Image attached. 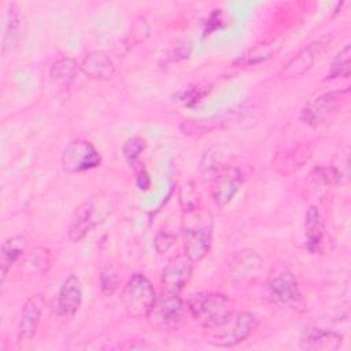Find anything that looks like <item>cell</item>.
<instances>
[{
  "mask_svg": "<svg viewBox=\"0 0 351 351\" xmlns=\"http://www.w3.org/2000/svg\"><path fill=\"white\" fill-rule=\"evenodd\" d=\"M184 254L192 261H202L213 243V215L199 206L184 211Z\"/></svg>",
  "mask_w": 351,
  "mask_h": 351,
  "instance_id": "obj_1",
  "label": "cell"
},
{
  "mask_svg": "<svg viewBox=\"0 0 351 351\" xmlns=\"http://www.w3.org/2000/svg\"><path fill=\"white\" fill-rule=\"evenodd\" d=\"M188 310L191 315L204 328L219 329L232 317L229 300L225 295L214 292H196L188 299Z\"/></svg>",
  "mask_w": 351,
  "mask_h": 351,
  "instance_id": "obj_2",
  "label": "cell"
},
{
  "mask_svg": "<svg viewBox=\"0 0 351 351\" xmlns=\"http://www.w3.org/2000/svg\"><path fill=\"white\" fill-rule=\"evenodd\" d=\"M155 289L151 281L140 274L134 273L128 280L123 291H122V304L126 313L133 318H147L154 300H155Z\"/></svg>",
  "mask_w": 351,
  "mask_h": 351,
  "instance_id": "obj_3",
  "label": "cell"
},
{
  "mask_svg": "<svg viewBox=\"0 0 351 351\" xmlns=\"http://www.w3.org/2000/svg\"><path fill=\"white\" fill-rule=\"evenodd\" d=\"M185 318V306L176 292L163 291L155 298L147 315L148 322L159 330H171L178 328Z\"/></svg>",
  "mask_w": 351,
  "mask_h": 351,
  "instance_id": "obj_4",
  "label": "cell"
},
{
  "mask_svg": "<svg viewBox=\"0 0 351 351\" xmlns=\"http://www.w3.org/2000/svg\"><path fill=\"white\" fill-rule=\"evenodd\" d=\"M267 287L273 299L280 304L292 308L303 304L299 284L292 271L285 266H278L270 273Z\"/></svg>",
  "mask_w": 351,
  "mask_h": 351,
  "instance_id": "obj_5",
  "label": "cell"
},
{
  "mask_svg": "<svg viewBox=\"0 0 351 351\" xmlns=\"http://www.w3.org/2000/svg\"><path fill=\"white\" fill-rule=\"evenodd\" d=\"M62 167L67 173H81L97 167L101 156L97 149L85 140H74L62 151Z\"/></svg>",
  "mask_w": 351,
  "mask_h": 351,
  "instance_id": "obj_6",
  "label": "cell"
},
{
  "mask_svg": "<svg viewBox=\"0 0 351 351\" xmlns=\"http://www.w3.org/2000/svg\"><path fill=\"white\" fill-rule=\"evenodd\" d=\"M232 318L219 329H215L214 340H210L217 347H233L244 341L256 328V318L251 313H240L236 315L233 324Z\"/></svg>",
  "mask_w": 351,
  "mask_h": 351,
  "instance_id": "obj_7",
  "label": "cell"
},
{
  "mask_svg": "<svg viewBox=\"0 0 351 351\" xmlns=\"http://www.w3.org/2000/svg\"><path fill=\"white\" fill-rule=\"evenodd\" d=\"M348 93V89L340 92H325L310 99L300 112V119L311 126L322 123L330 114L336 111L343 95Z\"/></svg>",
  "mask_w": 351,
  "mask_h": 351,
  "instance_id": "obj_8",
  "label": "cell"
},
{
  "mask_svg": "<svg viewBox=\"0 0 351 351\" xmlns=\"http://www.w3.org/2000/svg\"><path fill=\"white\" fill-rule=\"evenodd\" d=\"M244 182V174L240 169L228 166L221 170L213 181L211 196L217 206L223 207L236 196Z\"/></svg>",
  "mask_w": 351,
  "mask_h": 351,
  "instance_id": "obj_9",
  "label": "cell"
},
{
  "mask_svg": "<svg viewBox=\"0 0 351 351\" xmlns=\"http://www.w3.org/2000/svg\"><path fill=\"white\" fill-rule=\"evenodd\" d=\"M332 40H333L332 34H325V36L319 37L318 40L313 41L311 44H308L307 47H304L295 58L291 59V62L282 70V74L287 77L302 75L328 49Z\"/></svg>",
  "mask_w": 351,
  "mask_h": 351,
  "instance_id": "obj_10",
  "label": "cell"
},
{
  "mask_svg": "<svg viewBox=\"0 0 351 351\" xmlns=\"http://www.w3.org/2000/svg\"><path fill=\"white\" fill-rule=\"evenodd\" d=\"M192 277V261L184 254L169 261L160 274V282L166 291L178 293Z\"/></svg>",
  "mask_w": 351,
  "mask_h": 351,
  "instance_id": "obj_11",
  "label": "cell"
},
{
  "mask_svg": "<svg viewBox=\"0 0 351 351\" xmlns=\"http://www.w3.org/2000/svg\"><path fill=\"white\" fill-rule=\"evenodd\" d=\"M343 343V336L335 330L310 326L300 336L299 346L303 350L311 351H335Z\"/></svg>",
  "mask_w": 351,
  "mask_h": 351,
  "instance_id": "obj_12",
  "label": "cell"
},
{
  "mask_svg": "<svg viewBox=\"0 0 351 351\" xmlns=\"http://www.w3.org/2000/svg\"><path fill=\"white\" fill-rule=\"evenodd\" d=\"M82 303V288L80 278L70 274L62 284L58 293V313L62 317L71 318Z\"/></svg>",
  "mask_w": 351,
  "mask_h": 351,
  "instance_id": "obj_13",
  "label": "cell"
},
{
  "mask_svg": "<svg viewBox=\"0 0 351 351\" xmlns=\"http://www.w3.org/2000/svg\"><path fill=\"white\" fill-rule=\"evenodd\" d=\"M43 307H44V299L40 295L26 300V303L22 307L21 318L16 328L18 341H27L32 337H34Z\"/></svg>",
  "mask_w": 351,
  "mask_h": 351,
  "instance_id": "obj_14",
  "label": "cell"
},
{
  "mask_svg": "<svg viewBox=\"0 0 351 351\" xmlns=\"http://www.w3.org/2000/svg\"><path fill=\"white\" fill-rule=\"evenodd\" d=\"M82 73L92 80H110L115 73V66L111 56L106 51L89 52L81 63Z\"/></svg>",
  "mask_w": 351,
  "mask_h": 351,
  "instance_id": "obj_15",
  "label": "cell"
},
{
  "mask_svg": "<svg viewBox=\"0 0 351 351\" xmlns=\"http://www.w3.org/2000/svg\"><path fill=\"white\" fill-rule=\"evenodd\" d=\"M95 225V207L92 202H85L77 207L71 217L69 226V239L73 243L82 240L93 229Z\"/></svg>",
  "mask_w": 351,
  "mask_h": 351,
  "instance_id": "obj_16",
  "label": "cell"
},
{
  "mask_svg": "<svg viewBox=\"0 0 351 351\" xmlns=\"http://www.w3.org/2000/svg\"><path fill=\"white\" fill-rule=\"evenodd\" d=\"M282 45L281 38H276L271 41H265V43H258L248 49H245L237 59L233 60V66L236 67H244V66H251V64H258L262 63L267 59H270L274 53L280 51Z\"/></svg>",
  "mask_w": 351,
  "mask_h": 351,
  "instance_id": "obj_17",
  "label": "cell"
},
{
  "mask_svg": "<svg viewBox=\"0 0 351 351\" xmlns=\"http://www.w3.org/2000/svg\"><path fill=\"white\" fill-rule=\"evenodd\" d=\"M230 156V149L225 145H211L210 148H207L200 160V171L203 178H214L221 170L230 166L226 165Z\"/></svg>",
  "mask_w": 351,
  "mask_h": 351,
  "instance_id": "obj_18",
  "label": "cell"
},
{
  "mask_svg": "<svg viewBox=\"0 0 351 351\" xmlns=\"http://www.w3.org/2000/svg\"><path fill=\"white\" fill-rule=\"evenodd\" d=\"M304 228H306V247L310 252L319 251L324 239V221L319 210L315 206H310L306 211L304 217Z\"/></svg>",
  "mask_w": 351,
  "mask_h": 351,
  "instance_id": "obj_19",
  "label": "cell"
},
{
  "mask_svg": "<svg viewBox=\"0 0 351 351\" xmlns=\"http://www.w3.org/2000/svg\"><path fill=\"white\" fill-rule=\"evenodd\" d=\"M26 241L22 236H12L3 241L0 250V281L4 282L11 266L25 252Z\"/></svg>",
  "mask_w": 351,
  "mask_h": 351,
  "instance_id": "obj_20",
  "label": "cell"
},
{
  "mask_svg": "<svg viewBox=\"0 0 351 351\" xmlns=\"http://www.w3.org/2000/svg\"><path fill=\"white\" fill-rule=\"evenodd\" d=\"M21 14L18 7L12 3L8 4V8L5 10L4 14V25H3V44H1V51L3 53H7L11 51V48L16 44L19 38V32H21Z\"/></svg>",
  "mask_w": 351,
  "mask_h": 351,
  "instance_id": "obj_21",
  "label": "cell"
},
{
  "mask_svg": "<svg viewBox=\"0 0 351 351\" xmlns=\"http://www.w3.org/2000/svg\"><path fill=\"white\" fill-rule=\"evenodd\" d=\"M78 64L71 58H62L56 60L49 69V77L53 85L67 88L77 77Z\"/></svg>",
  "mask_w": 351,
  "mask_h": 351,
  "instance_id": "obj_22",
  "label": "cell"
},
{
  "mask_svg": "<svg viewBox=\"0 0 351 351\" xmlns=\"http://www.w3.org/2000/svg\"><path fill=\"white\" fill-rule=\"evenodd\" d=\"M237 261L243 265L233 263L232 265V274L237 278H245L251 274H255L259 271L262 266V259L254 252V251H240L237 254Z\"/></svg>",
  "mask_w": 351,
  "mask_h": 351,
  "instance_id": "obj_23",
  "label": "cell"
},
{
  "mask_svg": "<svg viewBox=\"0 0 351 351\" xmlns=\"http://www.w3.org/2000/svg\"><path fill=\"white\" fill-rule=\"evenodd\" d=\"M350 55H351V45L347 44L332 60L330 71L326 80H332L337 77H343V78L350 77Z\"/></svg>",
  "mask_w": 351,
  "mask_h": 351,
  "instance_id": "obj_24",
  "label": "cell"
},
{
  "mask_svg": "<svg viewBox=\"0 0 351 351\" xmlns=\"http://www.w3.org/2000/svg\"><path fill=\"white\" fill-rule=\"evenodd\" d=\"M310 158L308 149L306 147H299V148H293L289 152L285 154L284 159L278 158L277 166H284V173L288 171H293L295 169L300 167L307 159Z\"/></svg>",
  "mask_w": 351,
  "mask_h": 351,
  "instance_id": "obj_25",
  "label": "cell"
},
{
  "mask_svg": "<svg viewBox=\"0 0 351 351\" xmlns=\"http://www.w3.org/2000/svg\"><path fill=\"white\" fill-rule=\"evenodd\" d=\"M145 140L140 136H133L130 138H128L122 147V154L125 156V159L129 163H133L137 160V158L140 156V154L145 149Z\"/></svg>",
  "mask_w": 351,
  "mask_h": 351,
  "instance_id": "obj_26",
  "label": "cell"
},
{
  "mask_svg": "<svg viewBox=\"0 0 351 351\" xmlns=\"http://www.w3.org/2000/svg\"><path fill=\"white\" fill-rule=\"evenodd\" d=\"M118 285V274L112 267H106L100 273V288L104 296H111Z\"/></svg>",
  "mask_w": 351,
  "mask_h": 351,
  "instance_id": "obj_27",
  "label": "cell"
},
{
  "mask_svg": "<svg viewBox=\"0 0 351 351\" xmlns=\"http://www.w3.org/2000/svg\"><path fill=\"white\" fill-rule=\"evenodd\" d=\"M174 243H176V236L171 233H167V232H159L154 240L155 250L159 254L167 252L174 245Z\"/></svg>",
  "mask_w": 351,
  "mask_h": 351,
  "instance_id": "obj_28",
  "label": "cell"
},
{
  "mask_svg": "<svg viewBox=\"0 0 351 351\" xmlns=\"http://www.w3.org/2000/svg\"><path fill=\"white\" fill-rule=\"evenodd\" d=\"M136 181H137V185L140 189H147L149 186V177H148L147 171H144V170L137 173Z\"/></svg>",
  "mask_w": 351,
  "mask_h": 351,
  "instance_id": "obj_29",
  "label": "cell"
}]
</instances>
